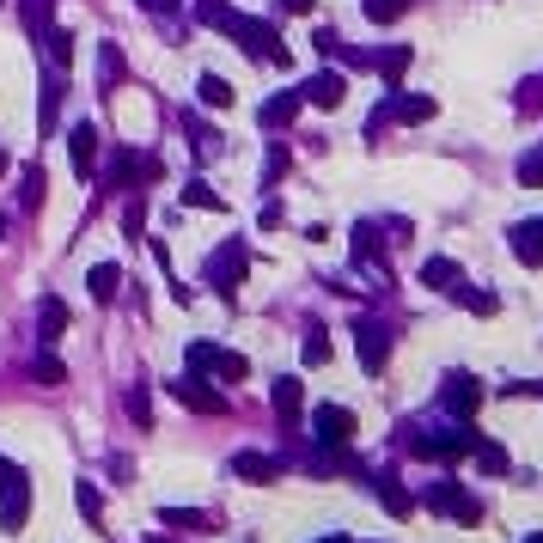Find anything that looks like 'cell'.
<instances>
[{
  "instance_id": "cell-10",
  "label": "cell",
  "mask_w": 543,
  "mask_h": 543,
  "mask_svg": "<svg viewBox=\"0 0 543 543\" xmlns=\"http://www.w3.org/2000/svg\"><path fill=\"white\" fill-rule=\"evenodd\" d=\"M300 92H282V98H269V104H262V110H257V122H262V128H287V122H293V117H300Z\"/></svg>"
},
{
  "instance_id": "cell-33",
  "label": "cell",
  "mask_w": 543,
  "mask_h": 543,
  "mask_svg": "<svg viewBox=\"0 0 543 543\" xmlns=\"http://www.w3.org/2000/svg\"><path fill=\"white\" fill-rule=\"evenodd\" d=\"M37 379H49V384H61V379H67V366H61V361H56V354H43V361H37Z\"/></svg>"
},
{
  "instance_id": "cell-14",
  "label": "cell",
  "mask_w": 543,
  "mask_h": 543,
  "mask_svg": "<svg viewBox=\"0 0 543 543\" xmlns=\"http://www.w3.org/2000/svg\"><path fill=\"white\" fill-rule=\"evenodd\" d=\"M422 282H427V287H440V293H458V287H464V275H458V262L434 257V262L422 269Z\"/></svg>"
},
{
  "instance_id": "cell-25",
  "label": "cell",
  "mask_w": 543,
  "mask_h": 543,
  "mask_svg": "<svg viewBox=\"0 0 543 543\" xmlns=\"http://www.w3.org/2000/svg\"><path fill=\"white\" fill-rule=\"evenodd\" d=\"M37 323H43V336H56V330H67V305H61V300H43Z\"/></svg>"
},
{
  "instance_id": "cell-40",
  "label": "cell",
  "mask_w": 543,
  "mask_h": 543,
  "mask_svg": "<svg viewBox=\"0 0 543 543\" xmlns=\"http://www.w3.org/2000/svg\"><path fill=\"white\" fill-rule=\"evenodd\" d=\"M531 543H543V538H531Z\"/></svg>"
},
{
  "instance_id": "cell-11",
  "label": "cell",
  "mask_w": 543,
  "mask_h": 543,
  "mask_svg": "<svg viewBox=\"0 0 543 543\" xmlns=\"http://www.w3.org/2000/svg\"><path fill=\"white\" fill-rule=\"evenodd\" d=\"M384 343H391V336H384L379 323H361V366H366V373H379V366H384Z\"/></svg>"
},
{
  "instance_id": "cell-13",
  "label": "cell",
  "mask_w": 543,
  "mask_h": 543,
  "mask_svg": "<svg viewBox=\"0 0 543 543\" xmlns=\"http://www.w3.org/2000/svg\"><path fill=\"white\" fill-rule=\"evenodd\" d=\"M427 501L440 507V513H458L464 525H476V519H483V507H476V501H464V495H452V488H434Z\"/></svg>"
},
{
  "instance_id": "cell-6",
  "label": "cell",
  "mask_w": 543,
  "mask_h": 543,
  "mask_svg": "<svg viewBox=\"0 0 543 543\" xmlns=\"http://www.w3.org/2000/svg\"><path fill=\"white\" fill-rule=\"evenodd\" d=\"M440 397H446V409H452V415H476V403H483V391H476V379H464V373H452Z\"/></svg>"
},
{
  "instance_id": "cell-31",
  "label": "cell",
  "mask_w": 543,
  "mask_h": 543,
  "mask_svg": "<svg viewBox=\"0 0 543 543\" xmlns=\"http://www.w3.org/2000/svg\"><path fill=\"white\" fill-rule=\"evenodd\" d=\"M379 501L391 507V513H397V519H409V495H403V488H391V483H384V488H379Z\"/></svg>"
},
{
  "instance_id": "cell-5",
  "label": "cell",
  "mask_w": 543,
  "mask_h": 543,
  "mask_svg": "<svg viewBox=\"0 0 543 543\" xmlns=\"http://www.w3.org/2000/svg\"><path fill=\"white\" fill-rule=\"evenodd\" d=\"M318 440L323 446H348V440H354V415L336 409V403H323V409H318Z\"/></svg>"
},
{
  "instance_id": "cell-18",
  "label": "cell",
  "mask_w": 543,
  "mask_h": 543,
  "mask_svg": "<svg viewBox=\"0 0 543 543\" xmlns=\"http://www.w3.org/2000/svg\"><path fill=\"white\" fill-rule=\"evenodd\" d=\"M61 117V67H56V80H43V104H37V122H43V135L56 128Z\"/></svg>"
},
{
  "instance_id": "cell-26",
  "label": "cell",
  "mask_w": 543,
  "mask_h": 543,
  "mask_svg": "<svg viewBox=\"0 0 543 543\" xmlns=\"http://www.w3.org/2000/svg\"><path fill=\"white\" fill-rule=\"evenodd\" d=\"M183 201H190V208H226V201L214 196V190H208L201 178H190V190H183Z\"/></svg>"
},
{
  "instance_id": "cell-4",
  "label": "cell",
  "mask_w": 543,
  "mask_h": 543,
  "mask_svg": "<svg viewBox=\"0 0 543 543\" xmlns=\"http://www.w3.org/2000/svg\"><path fill=\"white\" fill-rule=\"evenodd\" d=\"M422 458H464V452H476V434L458 427V434H434V440H415Z\"/></svg>"
},
{
  "instance_id": "cell-16",
  "label": "cell",
  "mask_w": 543,
  "mask_h": 543,
  "mask_svg": "<svg viewBox=\"0 0 543 543\" xmlns=\"http://www.w3.org/2000/svg\"><path fill=\"white\" fill-rule=\"evenodd\" d=\"M300 403H305L300 379H275V415H282V422H293V415H300Z\"/></svg>"
},
{
  "instance_id": "cell-28",
  "label": "cell",
  "mask_w": 543,
  "mask_h": 543,
  "mask_svg": "<svg viewBox=\"0 0 543 543\" xmlns=\"http://www.w3.org/2000/svg\"><path fill=\"white\" fill-rule=\"evenodd\" d=\"M98 67H104V80H110V86L122 80V56H117V43H104V49H98Z\"/></svg>"
},
{
  "instance_id": "cell-1",
  "label": "cell",
  "mask_w": 543,
  "mask_h": 543,
  "mask_svg": "<svg viewBox=\"0 0 543 543\" xmlns=\"http://www.w3.org/2000/svg\"><path fill=\"white\" fill-rule=\"evenodd\" d=\"M214 31H226V37H239V49L251 61H275V67H287V49H282V31L262 19H239V13H226Z\"/></svg>"
},
{
  "instance_id": "cell-27",
  "label": "cell",
  "mask_w": 543,
  "mask_h": 543,
  "mask_svg": "<svg viewBox=\"0 0 543 543\" xmlns=\"http://www.w3.org/2000/svg\"><path fill=\"white\" fill-rule=\"evenodd\" d=\"M214 354H220L214 343H190V373H214Z\"/></svg>"
},
{
  "instance_id": "cell-21",
  "label": "cell",
  "mask_w": 543,
  "mask_h": 543,
  "mask_svg": "<svg viewBox=\"0 0 543 543\" xmlns=\"http://www.w3.org/2000/svg\"><path fill=\"white\" fill-rule=\"evenodd\" d=\"M74 501H80V519H86V525H98V519H104V501H98V488H92V483L74 488Z\"/></svg>"
},
{
  "instance_id": "cell-30",
  "label": "cell",
  "mask_w": 543,
  "mask_h": 543,
  "mask_svg": "<svg viewBox=\"0 0 543 543\" xmlns=\"http://www.w3.org/2000/svg\"><path fill=\"white\" fill-rule=\"evenodd\" d=\"M403 67H409V49H391V56H379V74H384V80H397Z\"/></svg>"
},
{
  "instance_id": "cell-34",
  "label": "cell",
  "mask_w": 543,
  "mask_h": 543,
  "mask_svg": "<svg viewBox=\"0 0 543 543\" xmlns=\"http://www.w3.org/2000/svg\"><path fill=\"white\" fill-rule=\"evenodd\" d=\"M43 201V171H25V208H37Z\"/></svg>"
},
{
  "instance_id": "cell-39",
  "label": "cell",
  "mask_w": 543,
  "mask_h": 543,
  "mask_svg": "<svg viewBox=\"0 0 543 543\" xmlns=\"http://www.w3.org/2000/svg\"><path fill=\"white\" fill-rule=\"evenodd\" d=\"M0 171H6V153H0Z\"/></svg>"
},
{
  "instance_id": "cell-35",
  "label": "cell",
  "mask_w": 543,
  "mask_h": 543,
  "mask_svg": "<svg viewBox=\"0 0 543 543\" xmlns=\"http://www.w3.org/2000/svg\"><path fill=\"white\" fill-rule=\"evenodd\" d=\"M519 178H525V183H543V153H531V159L519 165Z\"/></svg>"
},
{
  "instance_id": "cell-17",
  "label": "cell",
  "mask_w": 543,
  "mask_h": 543,
  "mask_svg": "<svg viewBox=\"0 0 543 543\" xmlns=\"http://www.w3.org/2000/svg\"><path fill=\"white\" fill-rule=\"evenodd\" d=\"M384 117H397V122H427V117H434V98H391V104H384Z\"/></svg>"
},
{
  "instance_id": "cell-32",
  "label": "cell",
  "mask_w": 543,
  "mask_h": 543,
  "mask_svg": "<svg viewBox=\"0 0 543 543\" xmlns=\"http://www.w3.org/2000/svg\"><path fill=\"white\" fill-rule=\"evenodd\" d=\"M330 361V343L323 336H305V366H323Z\"/></svg>"
},
{
  "instance_id": "cell-8",
  "label": "cell",
  "mask_w": 543,
  "mask_h": 543,
  "mask_svg": "<svg viewBox=\"0 0 543 543\" xmlns=\"http://www.w3.org/2000/svg\"><path fill=\"white\" fill-rule=\"evenodd\" d=\"M513 257H519V262H531V269H543V220L513 226Z\"/></svg>"
},
{
  "instance_id": "cell-23",
  "label": "cell",
  "mask_w": 543,
  "mask_h": 543,
  "mask_svg": "<svg viewBox=\"0 0 543 543\" xmlns=\"http://www.w3.org/2000/svg\"><path fill=\"white\" fill-rule=\"evenodd\" d=\"M409 13V0H366V19L373 25H391V19H403Z\"/></svg>"
},
{
  "instance_id": "cell-20",
  "label": "cell",
  "mask_w": 543,
  "mask_h": 543,
  "mask_svg": "<svg viewBox=\"0 0 543 543\" xmlns=\"http://www.w3.org/2000/svg\"><path fill=\"white\" fill-rule=\"evenodd\" d=\"M232 470H239V476H251V483H269V476H275V458H257V452H239V458H232Z\"/></svg>"
},
{
  "instance_id": "cell-2",
  "label": "cell",
  "mask_w": 543,
  "mask_h": 543,
  "mask_svg": "<svg viewBox=\"0 0 543 543\" xmlns=\"http://www.w3.org/2000/svg\"><path fill=\"white\" fill-rule=\"evenodd\" d=\"M0 531H19L25 513H31V488H25V470L13 458H0Z\"/></svg>"
},
{
  "instance_id": "cell-3",
  "label": "cell",
  "mask_w": 543,
  "mask_h": 543,
  "mask_svg": "<svg viewBox=\"0 0 543 543\" xmlns=\"http://www.w3.org/2000/svg\"><path fill=\"white\" fill-rule=\"evenodd\" d=\"M67 153H74V178L92 183V171H98V122H80L67 135Z\"/></svg>"
},
{
  "instance_id": "cell-15",
  "label": "cell",
  "mask_w": 543,
  "mask_h": 543,
  "mask_svg": "<svg viewBox=\"0 0 543 543\" xmlns=\"http://www.w3.org/2000/svg\"><path fill=\"white\" fill-rule=\"evenodd\" d=\"M196 98L208 104V110H226V104H232V86H226L220 74H201V80H196Z\"/></svg>"
},
{
  "instance_id": "cell-22",
  "label": "cell",
  "mask_w": 543,
  "mask_h": 543,
  "mask_svg": "<svg viewBox=\"0 0 543 543\" xmlns=\"http://www.w3.org/2000/svg\"><path fill=\"white\" fill-rule=\"evenodd\" d=\"M49 6H56V0H25V31H31V37L49 31Z\"/></svg>"
},
{
  "instance_id": "cell-19",
  "label": "cell",
  "mask_w": 543,
  "mask_h": 543,
  "mask_svg": "<svg viewBox=\"0 0 543 543\" xmlns=\"http://www.w3.org/2000/svg\"><path fill=\"white\" fill-rule=\"evenodd\" d=\"M178 397L190 403V409H208V415L220 409V397H214V391H208V384H201V379H178Z\"/></svg>"
},
{
  "instance_id": "cell-12",
  "label": "cell",
  "mask_w": 543,
  "mask_h": 543,
  "mask_svg": "<svg viewBox=\"0 0 543 543\" xmlns=\"http://www.w3.org/2000/svg\"><path fill=\"white\" fill-rule=\"evenodd\" d=\"M86 287H92V300H117V287H122V269L117 262H98V269H92V275H86Z\"/></svg>"
},
{
  "instance_id": "cell-36",
  "label": "cell",
  "mask_w": 543,
  "mask_h": 543,
  "mask_svg": "<svg viewBox=\"0 0 543 543\" xmlns=\"http://www.w3.org/2000/svg\"><path fill=\"white\" fill-rule=\"evenodd\" d=\"M483 470H507V452H501V446H483Z\"/></svg>"
},
{
  "instance_id": "cell-9",
  "label": "cell",
  "mask_w": 543,
  "mask_h": 543,
  "mask_svg": "<svg viewBox=\"0 0 543 543\" xmlns=\"http://www.w3.org/2000/svg\"><path fill=\"white\" fill-rule=\"evenodd\" d=\"M239 275H244V244H226L220 257L208 262V282H214V287H226V293H232V282H239Z\"/></svg>"
},
{
  "instance_id": "cell-29",
  "label": "cell",
  "mask_w": 543,
  "mask_h": 543,
  "mask_svg": "<svg viewBox=\"0 0 543 543\" xmlns=\"http://www.w3.org/2000/svg\"><path fill=\"white\" fill-rule=\"evenodd\" d=\"M214 373H220V379H244L251 366H244V354H214Z\"/></svg>"
},
{
  "instance_id": "cell-37",
  "label": "cell",
  "mask_w": 543,
  "mask_h": 543,
  "mask_svg": "<svg viewBox=\"0 0 543 543\" xmlns=\"http://www.w3.org/2000/svg\"><path fill=\"white\" fill-rule=\"evenodd\" d=\"M178 0H141V13H171Z\"/></svg>"
},
{
  "instance_id": "cell-7",
  "label": "cell",
  "mask_w": 543,
  "mask_h": 543,
  "mask_svg": "<svg viewBox=\"0 0 543 543\" xmlns=\"http://www.w3.org/2000/svg\"><path fill=\"white\" fill-rule=\"evenodd\" d=\"M343 92H348L343 74H318V80H305L300 98H305V104H318V110H336V104H343Z\"/></svg>"
},
{
  "instance_id": "cell-41",
  "label": "cell",
  "mask_w": 543,
  "mask_h": 543,
  "mask_svg": "<svg viewBox=\"0 0 543 543\" xmlns=\"http://www.w3.org/2000/svg\"><path fill=\"white\" fill-rule=\"evenodd\" d=\"M0 6H6V0H0Z\"/></svg>"
},
{
  "instance_id": "cell-24",
  "label": "cell",
  "mask_w": 543,
  "mask_h": 543,
  "mask_svg": "<svg viewBox=\"0 0 543 543\" xmlns=\"http://www.w3.org/2000/svg\"><path fill=\"white\" fill-rule=\"evenodd\" d=\"M43 49H49V61H56V67H67V56H74V37H67V31H43Z\"/></svg>"
},
{
  "instance_id": "cell-38",
  "label": "cell",
  "mask_w": 543,
  "mask_h": 543,
  "mask_svg": "<svg viewBox=\"0 0 543 543\" xmlns=\"http://www.w3.org/2000/svg\"><path fill=\"white\" fill-rule=\"evenodd\" d=\"M287 13H312V0H282Z\"/></svg>"
}]
</instances>
